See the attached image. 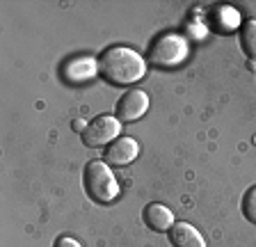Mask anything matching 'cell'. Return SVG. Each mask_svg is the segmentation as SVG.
<instances>
[{
  "instance_id": "2",
  "label": "cell",
  "mask_w": 256,
  "mask_h": 247,
  "mask_svg": "<svg viewBox=\"0 0 256 247\" xmlns=\"http://www.w3.org/2000/svg\"><path fill=\"white\" fill-rule=\"evenodd\" d=\"M85 192L96 204H110L119 194V183L112 174V167L106 160H90L82 174Z\"/></svg>"
},
{
  "instance_id": "11",
  "label": "cell",
  "mask_w": 256,
  "mask_h": 247,
  "mask_svg": "<svg viewBox=\"0 0 256 247\" xmlns=\"http://www.w3.org/2000/svg\"><path fill=\"white\" fill-rule=\"evenodd\" d=\"M240 46L245 50V55L256 62V18H250V21L242 23L240 28Z\"/></svg>"
},
{
  "instance_id": "12",
  "label": "cell",
  "mask_w": 256,
  "mask_h": 247,
  "mask_svg": "<svg viewBox=\"0 0 256 247\" xmlns=\"http://www.w3.org/2000/svg\"><path fill=\"white\" fill-rule=\"evenodd\" d=\"M240 206H242V215H245L252 224H256V186L245 192L242 204H240Z\"/></svg>"
},
{
  "instance_id": "9",
  "label": "cell",
  "mask_w": 256,
  "mask_h": 247,
  "mask_svg": "<svg viewBox=\"0 0 256 247\" xmlns=\"http://www.w3.org/2000/svg\"><path fill=\"white\" fill-rule=\"evenodd\" d=\"M167 234H170V242L174 247H206V240L199 234V229L188 222H174V226Z\"/></svg>"
},
{
  "instance_id": "8",
  "label": "cell",
  "mask_w": 256,
  "mask_h": 247,
  "mask_svg": "<svg viewBox=\"0 0 256 247\" xmlns=\"http://www.w3.org/2000/svg\"><path fill=\"white\" fill-rule=\"evenodd\" d=\"M142 220L151 231L165 234V231H170L174 226V213L165 204H149L142 210Z\"/></svg>"
},
{
  "instance_id": "14",
  "label": "cell",
  "mask_w": 256,
  "mask_h": 247,
  "mask_svg": "<svg viewBox=\"0 0 256 247\" xmlns=\"http://www.w3.org/2000/svg\"><path fill=\"white\" fill-rule=\"evenodd\" d=\"M87 124H90V122H85V119H76V122L71 124V128H74L76 133L82 135V133H85V128H87Z\"/></svg>"
},
{
  "instance_id": "4",
  "label": "cell",
  "mask_w": 256,
  "mask_h": 247,
  "mask_svg": "<svg viewBox=\"0 0 256 247\" xmlns=\"http://www.w3.org/2000/svg\"><path fill=\"white\" fill-rule=\"evenodd\" d=\"M122 133V122L112 114H98L87 124L85 133H82V144L90 149H98V146H108L119 138Z\"/></svg>"
},
{
  "instance_id": "6",
  "label": "cell",
  "mask_w": 256,
  "mask_h": 247,
  "mask_svg": "<svg viewBox=\"0 0 256 247\" xmlns=\"http://www.w3.org/2000/svg\"><path fill=\"white\" fill-rule=\"evenodd\" d=\"M62 80L69 82V85H82V82H90L98 76V60L87 58V55H78V58H71L69 62H64L62 66Z\"/></svg>"
},
{
  "instance_id": "10",
  "label": "cell",
  "mask_w": 256,
  "mask_h": 247,
  "mask_svg": "<svg viewBox=\"0 0 256 247\" xmlns=\"http://www.w3.org/2000/svg\"><path fill=\"white\" fill-rule=\"evenodd\" d=\"M210 26L220 32H234V30L242 28V23H240L238 10H234L231 5H220L210 12Z\"/></svg>"
},
{
  "instance_id": "15",
  "label": "cell",
  "mask_w": 256,
  "mask_h": 247,
  "mask_svg": "<svg viewBox=\"0 0 256 247\" xmlns=\"http://www.w3.org/2000/svg\"><path fill=\"white\" fill-rule=\"evenodd\" d=\"M254 144H256V135H254Z\"/></svg>"
},
{
  "instance_id": "13",
  "label": "cell",
  "mask_w": 256,
  "mask_h": 247,
  "mask_svg": "<svg viewBox=\"0 0 256 247\" xmlns=\"http://www.w3.org/2000/svg\"><path fill=\"white\" fill-rule=\"evenodd\" d=\"M53 247H82V245H80L76 238H71V236H62V238H58V240H55Z\"/></svg>"
},
{
  "instance_id": "5",
  "label": "cell",
  "mask_w": 256,
  "mask_h": 247,
  "mask_svg": "<svg viewBox=\"0 0 256 247\" xmlns=\"http://www.w3.org/2000/svg\"><path fill=\"white\" fill-rule=\"evenodd\" d=\"M149 110V94L140 87H133V90H128L122 98L117 101V114L114 117L119 122H138V119L144 117V112Z\"/></svg>"
},
{
  "instance_id": "1",
  "label": "cell",
  "mask_w": 256,
  "mask_h": 247,
  "mask_svg": "<svg viewBox=\"0 0 256 247\" xmlns=\"http://www.w3.org/2000/svg\"><path fill=\"white\" fill-rule=\"evenodd\" d=\"M146 74V62L138 50L128 46L106 48L98 58V76L112 85H133Z\"/></svg>"
},
{
  "instance_id": "7",
  "label": "cell",
  "mask_w": 256,
  "mask_h": 247,
  "mask_svg": "<svg viewBox=\"0 0 256 247\" xmlns=\"http://www.w3.org/2000/svg\"><path fill=\"white\" fill-rule=\"evenodd\" d=\"M140 156V144L133 138H117L112 144L106 146V162L110 167H126Z\"/></svg>"
},
{
  "instance_id": "3",
  "label": "cell",
  "mask_w": 256,
  "mask_h": 247,
  "mask_svg": "<svg viewBox=\"0 0 256 247\" xmlns=\"http://www.w3.org/2000/svg\"><path fill=\"white\" fill-rule=\"evenodd\" d=\"M190 55V44L178 32H162L149 48V64L158 69H174Z\"/></svg>"
}]
</instances>
